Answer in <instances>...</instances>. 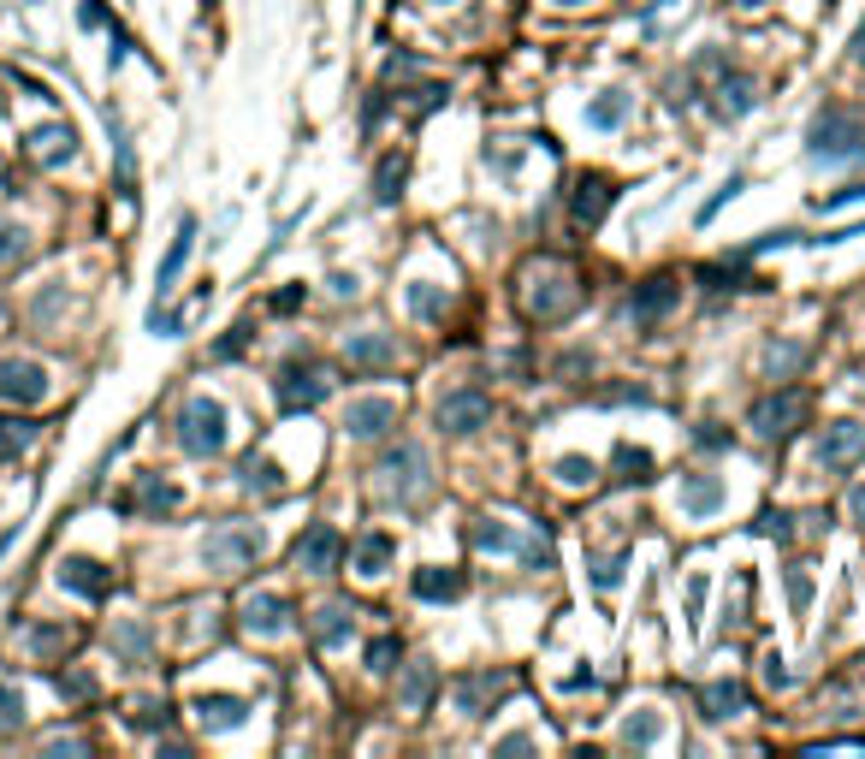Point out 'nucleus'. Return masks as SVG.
<instances>
[{
	"instance_id": "58836bf2",
	"label": "nucleus",
	"mask_w": 865,
	"mask_h": 759,
	"mask_svg": "<svg viewBox=\"0 0 865 759\" xmlns=\"http://www.w3.org/2000/svg\"><path fill=\"white\" fill-rule=\"evenodd\" d=\"M801 362H806V351H801V344H771V351H765V368H771V380H788L794 368H801Z\"/></svg>"
},
{
	"instance_id": "f03ea898",
	"label": "nucleus",
	"mask_w": 865,
	"mask_h": 759,
	"mask_svg": "<svg viewBox=\"0 0 865 759\" xmlns=\"http://www.w3.org/2000/svg\"><path fill=\"white\" fill-rule=\"evenodd\" d=\"M262 551H267V534L255 523H220V528H207V540H202V564L220 569V576H237V569H250Z\"/></svg>"
},
{
	"instance_id": "473e14b6",
	"label": "nucleus",
	"mask_w": 865,
	"mask_h": 759,
	"mask_svg": "<svg viewBox=\"0 0 865 759\" xmlns=\"http://www.w3.org/2000/svg\"><path fill=\"white\" fill-rule=\"evenodd\" d=\"M617 480L629 487V480H652V452H634V445H617Z\"/></svg>"
},
{
	"instance_id": "c9c22d12",
	"label": "nucleus",
	"mask_w": 865,
	"mask_h": 759,
	"mask_svg": "<svg viewBox=\"0 0 865 759\" xmlns=\"http://www.w3.org/2000/svg\"><path fill=\"white\" fill-rule=\"evenodd\" d=\"M659 712H634L629 723H622V741H629V748H652V741H659Z\"/></svg>"
},
{
	"instance_id": "774afa93",
	"label": "nucleus",
	"mask_w": 865,
	"mask_h": 759,
	"mask_svg": "<svg viewBox=\"0 0 865 759\" xmlns=\"http://www.w3.org/2000/svg\"><path fill=\"white\" fill-rule=\"evenodd\" d=\"M558 7H581V0H558Z\"/></svg>"
},
{
	"instance_id": "aec40b11",
	"label": "nucleus",
	"mask_w": 865,
	"mask_h": 759,
	"mask_svg": "<svg viewBox=\"0 0 865 759\" xmlns=\"http://www.w3.org/2000/svg\"><path fill=\"white\" fill-rule=\"evenodd\" d=\"M694 700H700V718H712V723L747 712V688H741V682H705Z\"/></svg>"
},
{
	"instance_id": "a878e982",
	"label": "nucleus",
	"mask_w": 865,
	"mask_h": 759,
	"mask_svg": "<svg viewBox=\"0 0 865 759\" xmlns=\"http://www.w3.org/2000/svg\"><path fill=\"white\" fill-rule=\"evenodd\" d=\"M308 635H315V647H333V641H344V635H350V606H344V599H333V606H320V611H315V624H308Z\"/></svg>"
},
{
	"instance_id": "4d7b16f0",
	"label": "nucleus",
	"mask_w": 865,
	"mask_h": 759,
	"mask_svg": "<svg viewBox=\"0 0 865 759\" xmlns=\"http://www.w3.org/2000/svg\"><path fill=\"white\" fill-rule=\"evenodd\" d=\"M700 606H705V576L688 581V617H700Z\"/></svg>"
},
{
	"instance_id": "0eeeda50",
	"label": "nucleus",
	"mask_w": 865,
	"mask_h": 759,
	"mask_svg": "<svg viewBox=\"0 0 865 759\" xmlns=\"http://www.w3.org/2000/svg\"><path fill=\"white\" fill-rule=\"evenodd\" d=\"M291 558H297V569H308V576H333L338 558H344V534L333 523H315L297 534V546H291Z\"/></svg>"
},
{
	"instance_id": "603ef678",
	"label": "nucleus",
	"mask_w": 865,
	"mask_h": 759,
	"mask_svg": "<svg viewBox=\"0 0 865 759\" xmlns=\"http://www.w3.org/2000/svg\"><path fill=\"white\" fill-rule=\"evenodd\" d=\"M60 695H72V700H90V695H95V682H90V677H60Z\"/></svg>"
},
{
	"instance_id": "f257e3e1",
	"label": "nucleus",
	"mask_w": 865,
	"mask_h": 759,
	"mask_svg": "<svg viewBox=\"0 0 865 759\" xmlns=\"http://www.w3.org/2000/svg\"><path fill=\"white\" fill-rule=\"evenodd\" d=\"M806 154H812V161H824V166L859 161V154H865V125L847 108H818V113H812V125H806Z\"/></svg>"
},
{
	"instance_id": "72a5a7b5",
	"label": "nucleus",
	"mask_w": 865,
	"mask_h": 759,
	"mask_svg": "<svg viewBox=\"0 0 865 759\" xmlns=\"http://www.w3.org/2000/svg\"><path fill=\"white\" fill-rule=\"evenodd\" d=\"M24 255H30V232L19 226V220H0V267L24 262Z\"/></svg>"
},
{
	"instance_id": "f8f14e48",
	"label": "nucleus",
	"mask_w": 865,
	"mask_h": 759,
	"mask_svg": "<svg viewBox=\"0 0 865 759\" xmlns=\"http://www.w3.org/2000/svg\"><path fill=\"white\" fill-rule=\"evenodd\" d=\"M865 457V427L859 422H836L818 434V463L824 469H847V463Z\"/></svg>"
},
{
	"instance_id": "e433bc0d",
	"label": "nucleus",
	"mask_w": 865,
	"mask_h": 759,
	"mask_svg": "<svg viewBox=\"0 0 865 759\" xmlns=\"http://www.w3.org/2000/svg\"><path fill=\"white\" fill-rule=\"evenodd\" d=\"M469 540H475L480 551H516V534H510L505 523H475Z\"/></svg>"
},
{
	"instance_id": "f704fd0d",
	"label": "nucleus",
	"mask_w": 865,
	"mask_h": 759,
	"mask_svg": "<svg viewBox=\"0 0 865 759\" xmlns=\"http://www.w3.org/2000/svg\"><path fill=\"white\" fill-rule=\"evenodd\" d=\"M409 308H415L421 321H439V315H445V291L427 285V280H415V285H409Z\"/></svg>"
},
{
	"instance_id": "a211bd4d",
	"label": "nucleus",
	"mask_w": 865,
	"mask_h": 759,
	"mask_svg": "<svg viewBox=\"0 0 865 759\" xmlns=\"http://www.w3.org/2000/svg\"><path fill=\"white\" fill-rule=\"evenodd\" d=\"M196 723L202 730H237V723L250 718V700H237V695H196Z\"/></svg>"
},
{
	"instance_id": "864d4df0",
	"label": "nucleus",
	"mask_w": 865,
	"mask_h": 759,
	"mask_svg": "<svg viewBox=\"0 0 865 759\" xmlns=\"http://www.w3.org/2000/svg\"><path fill=\"white\" fill-rule=\"evenodd\" d=\"M759 534H771V540H788V516H759Z\"/></svg>"
},
{
	"instance_id": "bb28decb",
	"label": "nucleus",
	"mask_w": 865,
	"mask_h": 759,
	"mask_svg": "<svg viewBox=\"0 0 865 759\" xmlns=\"http://www.w3.org/2000/svg\"><path fill=\"white\" fill-rule=\"evenodd\" d=\"M404 172H409L404 154H386V161L374 166V202H379V209H391V202L404 196Z\"/></svg>"
},
{
	"instance_id": "2eb2a0df",
	"label": "nucleus",
	"mask_w": 865,
	"mask_h": 759,
	"mask_svg": "<svg viewBox=\"0 0 865 759\" xmlns=\"http://www.w3.org/2000/svg\"><path fill=\"white\" fill-rule=\"evenodd\" d=\"M344 427H350L356 439H379L386 427H397V404L391 398H356L344 409Z\"/></svg>"
},
{
	"instance_id": "13d9d810",
	"label": "nucleus",
	"mask_w": 865,
	"mask_h": 759,
	"mask_svg": "<svg viewBox=\"0 0 865 759\" xmlns=\"http://www.w3.org/2000/svg\"><path fill=\"white\" fill-rule=\"evenodd\" d=\"M694 439H700V445H712V452H718V445H730V434H723V427H718V422H705V427H700V434H694Z\"/></svg>"
},
{
	"instance_id": "4468645a",
	"label": "nucleus",
	"mask_w": 865,
	"mask_h": 759,
	"mask_svg": "<svg viewBox=\"0 0 865 759\" xmlns=\"http://www.w3.org/2000/svg\"><path fill=\"white\" fill-rule=\"evenodd\" d=\"M344 362H350L356 374H379L397 362V344L386 333H350V344H344Z\"/></svg>"
},
{
	"instance_id": "79ce46f5",
	"label": "nucleus",
	"mask_w": 865,
	"mask_h": 759,
	"mask_svg": "<svg viewBox=\"0 0 865 759\" xmlns=\"http://www.w3.org/2000/svg\"><path fill=\"white\" fill-rule=\"evenodd\" d=\"M113 647L125 652V659H149V629H143V624H125V629H113Z\"/></svg>"
},
{
	"instance_id": "5701e85b",
	"label": "nucleus",
	"mask_w": 865,
	"mask_h": 759,
	"mask_svg": "<svg viewBox=\"0 0 865 759\" xmlns=\"http://www.w3.org/2000/svg\"><path fill=\"white\" fill-rule=\"evenodd\" d=\"M285 617H291V606L279 594H250L244 599V629H255V635H279Z\"/></svg>"
},
{
	"instance_id": "412c9836",
	"label": "nucleus",
	"mask_w": 865,
	"mask_h": 759,
	"mask_svg": "<svg viewBox=\"0 0 865 759\" xmlns=\"http://www.w3.org/2000/svg\"><path fill=\"white\" fill-rule=\"evenodd\" d=\"M759 108V83L747 72H723L718 78V113L723 119H747Z\"/></svg>"
},
{
	"instance_id": "b1692460",
	"label": "nucleus",
	"mask_w": 865,
	"mask_h": 759,
	"mask_svg": "<svg viewBox=\"0 0 865 759\" xmlns=\"http://www.w3.org/2000/svg\"><path fill=\"white\" fill-rule=\"evenodd\" d=\"M670 303H676V280H647L634 291V303H629V315L647 326V321H659V315H670Z\"/></svg>"
},
{
	"instance_id": "9b49d317",
	"label": "nucleus",
	"mask_w": 865,
	"mask_h": 759,
	"mask_svg": "<svg viewBox=\"0 0 865 759\" xmlns=\"http://www.w3.org/2000/svg\"><path fill=\"white\" fill-rule=\"evenodd\" d=\"M611 179L604 172H581L576 190H569V214H576V226H599L604 214H611Z\"/></svg>"
},
{
	"instance_id": "cd10ccee",
	"label": "nucleus",
	"mask_w": 865,
	"mask_h": 759,
	"mask_svg": "<svg viewBox=\"0 0 865 759\" xmlns=\"http://www.w3.org/2000/svg\"><path fill=\"white\" fill-rule=\"evenodd\" d=\"M391 551H397V540H391L386 528H379V534H362V540H356V569H362V576H379V569L391 564Z\"/></svg>"
},
{
	"instance_id": "ea45409f",
	"label": "nucleus",
	"mask_w": 865,
	"mask_h": 759,
	"mask_svg": "<svg viewBox=\"0 0 865 759\" xmlns=\"http://www.w3.org/2000/svg\"><path fill=\"white\" fill-rule=\"evenodd\" d=\"M24 723V695L12 682H0V736H12Z\"/></svg>"
},
{
	"instance_id": "1a4fd4ad",
	"label": "nucleus",
	"mask_w": 865,
	"mask_h": 759,
	"mask_svg": "<svg viewBox=\"0 0 865 759\" xmlns=\"http://www.w3.org/2000/svg\"><path fill=\"white\" fill-rule=\"evenodd\" d=\"M379 475H386V493H397V505H409L415 487L427 480V457H421V445H397V452H386Z\"/></svg>"
},
{
	"instance_id": "052dcab7",
	"label": "nucleus",
	"mask_w": 865,
	"mask_h": 759,
	"mask_svg": "<svg viewBox=\"0 0 865 759\" xmlns=\"http://www.w3.org/2000/svg\"><path fill=\"white\" fill-rule=\"evenodd\" d=\"M297 303H303V285H291V291H279V297H273V308H279V315H291Z\"/></svg>"
},
{
	"instance_id": "6e6552de",
	"label": "nucleus",
	"mask_w": 865,
	"mask_h": 759,
	"mask_svg": "<svg viewBox=\"0 0 865 759\" xmlns=\"http://www.w3.org/2000/svg\"><path fill=\"white\" fill-rule=\"evenodd\" d=\"M487 422H492V398H487V392L462 386V392H445V398H439V427H445V434H480Z\"/></svg>"
},
{
	"instance_id": "8fccbe9b",
	"label": "nucleus",
	"mask_w": 865,
	"mask_h": 759,
	"mask_svg": "<svg viewBox=\"0 0 865 759\" xmlns=\"http://www.w3.org/2000/svg\"><path fill=\"white\" fill-rule=\"evenodd\" d=\"M587 569H593V588H617V576H622V558H593Z\"/></svg>"
},
{
	"instance_id": "69168bd1",
	"label": "nucleus",
	"mask_w": 865,
	"mask_h": 759,
	"mask_svg": "<svg viewBox=\"0 0 865 759\" xmlns=\"http://www.w3.org/2000/svg\"><path fill=\"white\" fill-rule=\"evenodd\" d=\"M741 7H765V0H741Z\"/></svg>"
},
{
	"instance_id": "423d86ee",
	"label": "nucleus",
	"mask_w": 865,
	"mask_h": 759,
	"mask_svg": "<svg viewBox=\"0 0 865 759\" xmlns=\"http://www.w3.org/2000/svg\"><path fill=\"white\" fill-rule=\"evenodd\" d=\"M48 398V368L30 356H0V404H42Z\"/></svg>"
},
{
	"instance_id": "bf43d9fd",
	"label": "nucleus",
	"mask_w": 865,
	"mask_h": 759,
	"mask_svg": "<svg viewBox=\"0 0 865 759\" xmlns=\"http://www.w3.org/2000/svg\"><path fill=\"white\" fill-rule=\"evenodd\" d=\"M765 682H771V688H788V670H783V659H776V652L765 659Z\"/></svg>"
},
{
	"instance_id": "6ab92c4d",
	"label": "nucleus",
	"mask_w": 865,
	"mask_h": 759,
	"mask_svg": "<svg viewBox=\"0 0 865 759\" xmlns=\"http://www.w3.org/2000/svg\"><path fill=\"white\" fill-rule=\"evenodd\" d=\"M505 688H510L505 670H475V677H462V682H457V706H462L469 718H480V712H487V700H498Z\"/></svg>"
},
{
	"instance_id": "de8ad7c7",
	"label": "nucleus",
	"mask_w": 865,
	"mask_h": 759,
	"mask_svg": "<svg viewBox=\"0 0 865 759\" xmlns=\"http://www.w3.org/2000/svg\"><path fill=\"white\" fill-rule=\"evenodd\" d=\"M806 599H812V576H806V569H788V606L806 611Z\"/></svg>"
},
{
	"instance_id": "393cba45",
	"label": "nucleus",
	"mask_w": 865,
	"mask_h": 759,
	"mask_svg": "<svg viewBox=\"0 0 865 759\" xmlns=\"http://www.w3.org/2000/svg\"><path fill=\"white\" fill-rule=\"evenodd\" d=\"M179 505H184V493L172 487V480H161V475H143V480H136V510L166 516V510H179Z\"/></svg>"
},
{
	"instance_id": "338daca9",
	"label": "nucleus",
	"mask_w": 865,
	"mask_h": 759,
	"mask_svg": "<svg viewBox=\"0 0 865 759\" xmlns=\"http://www.w3.org/2000/svg\"><path fill=\"white\" fill-rule=\"evenodd\" d=\"M427 7H451V0H427Z\"/></svg>"
},
{
	"instance_id": "39448f33",
	"label": "nucleus",
	"mask_w": 865,
	"mask_h": 759,
	"mask_svg": "<svg viewBox=\"0 0 865 759\" xmlns=\"http://www.w3.org/2000/svg\"><path fill=\"white\" fill-rule=\"evenodd\" d=\"M273 392H279V409H315L326 392H333V380H326V368L320 362H285L279 368V380H273Z\"/></svg>"
},
{
	"instance_id": "4c0bfd02",
	"label": "nucleus",
	"mask_w": 865,
	"mask_h": 759,
	"mask_svg": "<svg viewBox=\"0 0 865 759\" xmlns=\"http://www.w3.org/2000/svg\"><path fill=\"white\" fill-rule=\"evenodd\" d=\"M125 718L136 723V730H166V718H172V712H166V700H131V706H125Z\"/></svg>"
},
{
	"instance_id": "c756f323",
	"label": "nucleus",
	"mask_w": 865,
	"mask_h": 759,
	"mask_svg": "<svg viewBox=\"0 0 865 759\" xmlns=\"http://www.w3.org/2000/svg\"><path fill=\"white\" fill-rule=\"evenodd\" d=\"M415 594L421 599H462V569H421V576H415Z\"/></svg>"
},
{
	"instance_id": "a19ab883",
	"label": "nucleus",
	"mask_w": 865,
	"mask_h": 759,
	"mask_svg": "<svg viewBox=\"0 0 865 759\" xmlns=\"http://www.w3.org/2000/svg\"><path fill=\"white\" fill-rule=\"evenodd\" d=\"M237 475H244V487H250V493H279V480H273L279 469H273V463H255V457H244V469H237Z\"/></svg>"
},
{
	"instance_id": "e2e57ef3",
	"label": "nucleus",
	"mask_w": 865,
	"mask_h": 759,
	"mask_svg": "<svg viewBox=\"0 0 865 759\" xmlns=\"http://www.w3.org/2000/svg\"><path fill=\"white\" fill-rule=\"evenodd\" d=\"M854 60H859V65H865V24H859V30H854Z\"/></svg>"
},
{
	"instance_id": "9d476101",
	"label": "nucleus",
	"mask_w": 865,
	"mask_h": 759,
	"mask_svg": "<svg viewBox=\"0 0 865 759\" xmlns=\"http://www.w3.org/2000/svg\"><path fill=\"white\" fill-rule=\"evenodd\" d=\"M576 280H569L563 267H546V280H540V291H528V315L533 321H563L569 308H576Z\"/></svg>"
},
{
	"instance_id": "680f3d73",
	"label": "nucleus",
	"mask_w": 865,
	"mask_h": 759,
	"mask_svg": "<svg viewBox=\"0 0 865 759\" xmlns=\"http://www.w3.org/2000/svg\"><path fill=\"white\" fill-rule=\"evenodd\" d=\"M533 748V736H505V741H498V753H528Z\"/></svg>"
},
{
	"instance_id": "37998d69",
	"label": "nucleus",
	"mask_w": 865,
	"mask_h": 759,
	"mask_svg": "<svg viewBox=\"0 0 865 759\" xmlns=\"http://www.w3.org/2000/svg\"><path fill=\"white\" fill-rule=\"evenodd\" d=\"M593 475H599L593 457H558V480H569V487H587Z\"/></svg>"
},
{
	"instance_id": "4be33fe9",
	"label": "nucleus",
	"mask_w": 865,
	"mask_h": 759,
	"mask_svg": "<svg viewBox=\"0 0 865 759\" xmlns=\"http://www.w3.org/2000/svg\"><path fill=\"white\" fill-rule=\"evenodd\" d=\"M712 510H723V480L718 475H688L682 480V516H712Z\"/></svg>"
},
{
	"instance_id": "49530a36",
	"label": "nucleus",
	"mask_w": 865,
	"mask_h": 759,
	"mask_svg": "<svg viewBox=\"0 0 865 759\" xmlns=\"http://www.w3.org/2000/svg\"><path fill=\"white\" fill-rule=\"evenodd\" d=\"M250 338H255L250 326H232V333L214 344V362H232V356H244V344H250Z\"/></svg>"
},
{
	"instance_id": "c85d7f7f",
	"label": "nucleus",
	"mask_w": 865,
	"mask_h": 759,
	"mask_svg": "<svg viewBox=\"0 0 865 759\" xmlns=\"http://www.w3.org/2000/svg\"><path fill=\"white\" fill-rule=\"evenodd\" d=\"M629 108H634V95H622V90H604L593 108H587V125L593 131H617L622 119H629Z\"/></svg>"
},
{
	"instance_id": "6e6d98bb",
	"label": "nucleus",
	"mask_w": 865,
	"mask_h": 759,
	"mask_svg": "<svg viewBox=\"0 0 865 759\" xmlns=\"http://www.w3.org/2000/svg\"><path fill=\"white\" fill-rule=\"evenodd\" d=\"M83 748H90L83 736H54V741H48V753H83Z\"/></svg>"
},
{
	"instance_id": "0e129e2a",
	"label": "nucleus",
	"mask_w": 865,
	"mask_h": 759,
	"mask_svg": "<svg viewBox=\"0 0 865 759\" xmlns=\"http://www.w3.org/2000/svg\"><path fill=\"white\" fill-rule=\"evenodd\" d=\"M854 516H859V523H865V487L854 493Z\"/></svg>"
},
{
	"instance_id": "3c124183",
	"label": "nucleus",
	"mask_w": 865,
	"mask_h": 759,
	"mask_svg": "<svg viewBox=\"0 0 865 759\" xmlns=\"http://www.w3.org/2000/svg\"><path fill=\"white\" fill-rule=\"evenodd\" d=\"M78 24H83V30H101V24H108V7H101V0H83V7H78Z\"/></svg>"
},
{
	"instance_id": "ddd939ff",
	"label": "nucleus",
	"mask_w": 865,
	"mask_h": 759,
	"mask_svg": "<svg viewBox=\"0 0 865 759\" xmlns=\"http://www.w3.org/2000/svg\"><path fill=\"white\" fill-rule=\"evenodd\" d=\"M190 250H196V220H179V232H172V250H166V262H161V280H154V303H166L172 291H179V273L190 262Z\"/></svg>"
},
{
	"instance_id": "c03bdc74",
	"label": "nucleus",
	"mask_w": 865,
	"mask_h": 759,
	"mask_svg": "<svg viewBox=\"0 0 865 759\" xmlns=\"http://www.w3.org/2000/svg\"><path fill=\"white\" fill-rule=\"evenodd\" d=\"M741 184H747V179H741V172H730V179L718 184V196H712V202H705V209H700V226H705V220H712V214L723 209V202H735V196H741Z\"/></svg>"
},
{
	"instance_id": "f3484780",
	"label": "nucleus",
	"mask_w": 865,
	"mask_h": 759,
	"mask_svg": "<svg viewBox=\"0 0 865 759\" xmlns=\"http://www.w3.org/2000/svg\"><path fill=\"white\" fill-rule=\"evenodd\" d=\"M60 588L65 594H83V599H101V594L113 588V576L95 558H60Z\"/></svg>"
},
{
	"instance_id": "dca6fc26",
	"label": "nucleus",
	"mask_w": 865,
	"mask_h": 759,
	"mask_svg": "<svg viewBox=\"0 0 865 759\" xmlns=\"http://www.w3.org/2000/svg\"><path fill=\"white\" fill-rule=\"evenodd\" d=\"M30 154H37L42 166H65L78 154V131L65 125V119H54V125H37L30 131Z\"/></svg>"
},
{
	"instance_id": "7ed1b4c3",
	"label": "nucleus",
	"mask_w": 865,
	"mask_h": 759,
	"mask_svg": "<svg viewBox=\"0 0 865 759\" xmlns=\"http://www.w3.org/2000/svg\"><path fill=\"white\" fill-rule=\"evenodd\" d=\"M226 404L220 398H190L184 409H179V445L190 457H220L226 452Z\"/></svg>"
},
{
	"instance_id": "2f4dec72",
	"label": "nucleus",
	"mask_w": 865,
	"mask_h": 759,
	"mask_svg": "<svg viewBox=\"0 0 865 759\" xmlns=\"http://www.w3.org/2000/svg\"><path fill=\"white\" fill-rule=\"evenodd\" d=\"M30 445H37V422H24V416H0V457L30 452Z\"/></svg>"
},
{
	"instance_id": "5fc2aeb1",
	"label": "nucleus",
	"mask_w": 865,
	"mask_h": 759,
	"mask_svg": "<svg viewBox=\"0 0 865 759\" xmlns=\"http://www.w3.org/2000/svg\"><path fill=\"white\" fill-rule=\"evenodd\" d=\"M522 564L546 569V564H551V546H546V540H528V546H522Z\"/></svg>"
},
{
	"instance_id": "a18cd8bd",
	"label": "nucleus",
	"mask_w": 865,
	"mask_h": 759,
	"mask_svg": "<svg viewBox=\"0 0 865 759\" xmlns=\"http://www.w3.org/2000/svg\"><path fill=\"white\" fill-rule=\"evenodd\" d=\"M397 652H404V647H397V635H379V641L368 647V670H391Z\"/></svg>"
},
{
	"instance_id": "7c9ffc66",
	"label": "nucleus",
	"mask_w": 865,
	"mask_h": 759,
	"mask_svg": "<svg viewBox=\"0 0 865 759\" xmlns=\"http://www.w3.org/2000/svg\"><path fill=\"white\" fill-rule=\"evenodd\" d=\"M427 700H432V665H409L404 688H397V706H404V712H421Z\"/></svg>"
},
{
	"instance_id": "09e8293b",
	"label": "nucleus",
	"mask_w": 865,
	"mask_h": 759,
	"mask_svg": "<svg viewBox=\"0 0 865 759\" xmlns=\"http://www.w3.org/2000/svg\"><path fill=\"white\" fill-rule=\"evenodd\" d=\"M847 202H865V179L842 184V190H830V196H824V214H830V209H847Z\"/></svg>"
},
{
	"instance_id": "20e7f679",
	"label": "nucleus",
	"mask_w": 865,
	"mask_h": 759,
	"mask_svg": "<svg viewBox=\"0 0 865 759\" xmlns=\"http://www.w3.org/2000/svg\"><path fill=\"white\" fill-rule=\"evenodd\" d=\"M806 416V392L801 386H783V392H765L753 409H747V422H753V434H765V439H788L794 427H801Z\"/></svg>"
}]
</instances>
